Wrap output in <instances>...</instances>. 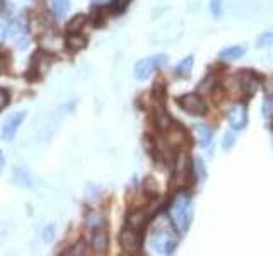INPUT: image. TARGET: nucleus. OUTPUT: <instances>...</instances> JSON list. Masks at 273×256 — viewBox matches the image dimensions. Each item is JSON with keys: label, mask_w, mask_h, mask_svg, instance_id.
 Returning a JSON list of instances; mask_svg holds the SVG:
<instances>
[{"label": "nucleus", "mask_w": 273, "mask_h": 256, "mask_svg": "<svg viewBox=\"0 0 273 256\" xmlns=\"http://www.w3.org/2000/svg\"><path fill=\"white\" fill-rule=\"evenodd\" d=\"M171 217L174 225L179 231H188L192 222V198L186 193H178L174 196L173 205H171Z\"/></svg>", "instance_id": "1"}, {"label": "nucleus", "mask_w": 273, "mask_h": 256, "mask_svg": "<svg viewBox=\"0 0 273 256\" xmlns=\"http://www.w3.org/2000/svg\"><path fill=\"white\" fill-rule=\"evenodd\" d=\"M178 246V238L168 225L159 227L150 238V248L159 254H171Z\"/></svg>", "instance_id": "2"}, {"label": "nucleus", "mask_w": 273, "mask_h": 256, "mask_svg": "<svg viewBox=\"0 0 273 256\" xmlns=\"http://www.w3.org/2000/svg\"><path fill=\"white\" fill-rule=\"evenodd\" d=\"M166 63H168V57L166 55H155V57L144 58V60L137 62L133 75L135 79H139V81H145L147 77H150V73L155 72L160 67H164Z\"/></svg>", "instance_id": "3"}, {"label": "nucleus", "mask_w": 273, "mask_h": 256, "mask_svg": "<svg viewBox=\"0 0 273 256\" xmlns=\"http://www.w3.org/2000/svg\"><path fill=\"white\" fill-rule=\"evenodd\" d=\"M178 105L188 115H195V116H202L207 111V105H205V101L198 94H184L181 97H178Z\"/></svg>", "instance_id": "4"}, {"label": "nucleus", "mask_w": 273, "mask_h": 256, "mask_svg": "<svg viewBox=\"0 0 273 256\" xmlns=\"http://www.w3.org/2000/svg\"><path fill=\"white\" fill-rule=\"evenodd\" d=\"M227 121L234 132H241L244 130L248 125V110L244 105H234L229 108L227 111Z\"/></svg>", "instance_id": "5"}, {"label": "nucleus", "mask_w": 273, "mask_h": 256, "mask_svg": "<svg viewBox=\"0 0 273 256\" xmlns=\"http://www.w3.org/2000/svg\"><path fill=\"white\" fill-rule=\"evenodd\" d=\"M26 111H19V113H14L12 116H9L2 125V140L6 142H11L14 137H16L19 126L22 125V121L26 120Z\"/></svg>", "instance_id": "6"}, {"label": "nucleus", "mask_w": 273, "mask_h": 256, "mask_svg": "<svg viewBox=\"0 0 273 256\" xmlns=\"http://www.w3.org/2000/svg\"><path fill=\"white\" fill-rule=\"evenodd\" d=\"M120 244L121 249L126 251V253H135V251L140 249V244H142V238H140L139 231L135 229H125L120 236Z\"/></svg>", "instance_id": "7"}, {"label": "nucleus", "mask_w": 273, "mask_h": 256, "mask_svg": "<svg viewBox=\"0 0 273 256\" xmlns=\"http://www.w3.org/2000/svg\"><path fill=\"white\" fill-rule=\"evenodd\" d=\"M189 176H192V162L186 156H179V159L176 162V171H174V183L178 186H184L188 183Z\"/></svg>", "instance_id": "8"}, {"label": "nucleus", "mask_w": 273, "mask_h": 256, "mask_svg": "<svg viewBox=\"0 0 273 256\" xmlns=\"http://www.w3.org/2000/svg\"><path fill=\"white\" fill-rule=\"evenodd\" d=\"M166 140H168L169 145L179 147V145H183L184 142L188 140V135H186V132L183 130V126L173 125V123H171L169 128L166 130Z\"/></svg>", "instance_id": "9"}, {"label": "nucleus", "mask_w": 273, "mask_h": 256, "mask_svg": "<svg viewBox=\"0 0 273 256\" xmlns=\"http://www.w3.org/2000/svg\"><path fill=\"white\" fill-rule=\"evenodd\" d=\"M258 86H260V82H258L255 73H253L251 70H242V73H241V87H242V91H244L248 96H251V94H255V92H256Z\"/></svg>", "instance_id": "10"}, {"label": "nucleus", "mask_w": 273, "mask_h": 256, "mask_svg": "<svg viewBox=\"0 0 273 256\" xmlns=\"http://www.w3.org/2000/svg\"><path fill=\"white\" fill-rule=\"evenodd\" d=\"M244 53H246L244 46L234 45V46L224 48V50L219 53V58H221V60H226V62H234V60H239Z\"/></svg>", "instance_id": "11"}, {"label": "nucleus", "mask_w": 273, "mask_h": 256, "mask_svg": "<svg viewBox=\"0 0 273 256\" xmlns=\"http://www.w3.org/2000/svg\"><path fill=\"white\" fill-rule=\"evenodd\" d=\"M195 134H197V140L198 144L202 147H208L212 142V137H213V132L212 128L205 126V125H197L195 126Z\"/></svg>", "instance_id": "12"}, {"label": "nucleus", "mask_w": 273, "mask_h": 256, "mask_svg": "<svg viewBox=\"0 0 273 256\" xmlns=\"http://www.w3.org/2000/svg\"><path fill=\"white\" fill-rule=\"evenodd\" d=\"M193 63H195L193 57H186V58H183V60L178 63L176 70H174V72H176V75H178V77H181V79H186V77H189V75H192Z\"/></svg>", "instance_id": "13"}, {"label": "nucleus", "mask_w": 273, "mask_h": 256, "mask_svg": "<svg viewBox=\"0 0 273 256\" xmlns=\"http://www.w3.org/2000/svg\"><path fill=\"white\" fill-rule=\"evenodd\" d=\"M154 118H155V125H157L159 130H162V132L168 130L169 125L173 123V121H171V116L166 113L164 108H157L155 113H154Z\"/></svg>", "instance_id": "14"}, {"label": "nucleus", "mask_w": 273, "mask_h": 256, "mask_svg": "<svg viewBox=\"0 0 273 256\" xmlns=\"http://www.w3.org/2000/svg\"><path fill=\"white\" fill-rule=\"evenodd\" d=\"M65 43L70 50H82V48L87 45V39L84 36H80V34H77V33H70L67 36Z\"/></svg>", "instance_id": "15"}, {"label": "nucleus", "mask_w": 273, "mask_h": 256, "mask_svg": "<svg viewBox=\"0 0 273 256\" xmlns=\"http://www.w3.org/2000/svg\"><path fill=\"white\" fill-rule=\"evenodd\" d=\"M147 222V215L145 212L139 210V212H133V214L128 217V224H130V229H135V231H140Z\"/></svg>", "instance_id": "16"}, {"label": "nucleus", "mask_w": 273, "mask_h": 256, "mask_svg": "<svg viewBox=\"0 0 273 256\" xmlns=\"http://www.w3.org/2000/svg\"><path fill=\"white\" fill-rule=\"evenodd\" d=\"M92 248H94L97 253L106 251V248H108V236L102 234V233L94 234V238H92Z\"/></svg>", "instance_id": "17"}, {"label": "nucleus", "mask_w": 273, "mask_h": 256, "mask_svg": "<svg viewBox=\"0 0 273 256\" xmlns=\"http://www.w3.org/2000/svg\"><path fill=\"white\" fill-rule=\"evenodd\" d=\"M53 11L58 17H63L65 14L70 11V0H51Z\"/></svg>", "instance_id": "18"}, {"label": "nucleus", "mask_w": 273, "mask_h": 256, "mask_svg": "<svg viewBox=\"0 0 273 256\" xmlns=\"http://www.w3.org/2000/svg\"><path fill=\"white\" fill-rule=\"evenodd\" d=\"M256 46H258V48H268V46H273V29H270V31L261 33L260 36H258V39H256Z\"/></svg>", "instance_id": "19"}, {"label": "nucleus", "mask_w": 273, "mask_h": 256, "mask_svg": "<svg viewBox=\"0 0 273 256\" xmlns=\"http://www.w3.org/2000/svg\"><path fill=\"white\" fill-rule=\"evenodd\" d=\"M84 24H86V16H82V14H79V16H75V17H72V19H70V22L67 24V31L77 33V31H80Z\"/></svg>", "instance_id": "20"}, {"label": "nucleus", "mask_w": 273, "mask_h": 256, "mask_svg": "<svg viewBox=\"0 0 273 256\" xmlns=\"http://www.w3.org/2000/svg\"><path fill=\"white\" fill-rule=\"evenodd\" d=\"M86 225L89 229H92V231H97V229H101L102 225H104V219H102L101 215L92 214V215H89V217L86 219Z\"/></svg>", "instance_id": "21"}, {"label": "nucleus", "mask_w": 273, "mask_h": 256, "mask_svg": "<svg viewBox=\"0 0 273 256\" xmlns=\"http://www.w3.org/2000/svg\"><path fill=\"white\" fill-rule=\"evenodd\" d=\"M234 144H236V137H234L232 132H227V134L224 135V140H222V149H224V150L232 149Z\"/></svg>", "instance_id": "22"}, {"label": "nucleus", "mask_w": 273, "mask_h": 256, "mask_svg": "<svg viewBox=\"0 0 273 256\" xmlns=\"http://www.w3.org/2000/svg\"><path fill=\"white\" fill-rule=\"evenodd\" d=\"M271 115H273V97L266 96V99L263 101V116L271 118Z\"/></svg>", "instance_id": "23"}, {"label": "nucleus", "mask_w": 273, "mask_h": 256, "mask_svg": "<svg viewBox=\"0 0 273 256\" xmlns=\"http://www.w3.org/2000/svg\"><path fill=\"white\" fill-rule=\"evenodd\" d=\"M210 11L213 14V17H221L222 16V6H221V0H210Z\"/></svg>", "instance_id": "24"}, {"label": "nucleus", "mask_w": 273, "mask_h": 256, "mask_svg": "<svg viewBox=\"0 0 273 256\" xmlns=\"http://www.w3.org/2000/svg\"><path fill=\"white\" fill-rule=\"evenodd\" d=\"M144 188H145V191L155 193V191L159 190V186H157V183H155V180H154V178H147V180L144 181Z\"/></svg>", "instance_id": "25"}, {"label": "nucleus", "mask_w": 273, "mask_h": 256, "mask_svg": "<svg viewBox=\"0 0 273 256\" xmlns=\"http://www.w3.org/2000/svg\"><path fill=\"white\" fill-rule=\"evenodd\" d=\"M9 105V92L6 89H0V111Z\"/></svg>", "instance_id": "26"}, {"label": "nucleus", "mask_w": 273, "mask_h": 256, "mask_svg": "<svg viewBox=\"0 0 273 256\" xmlns=\"http://www.w3.org/2000/svg\"><path fill=\"white\" fill-rule=\"evenodd\" d=\"M53 238H55V225H48L45 229V234H43V239L48 243V241H51Z\"/></svg>", "instance_id": "27"}, {"label": "nucleus", "mask_w": 273, "mask_h": 256, "mask_svg": "<svg viewBox=\"0 0 273 256\" xmlns=\"http://www.w3.org/2000/svg\"><path fill=\"white\" fill-rule=\"evenodd\" d=\"M74 249H75V251H70V254H84V253H86V251H84V244H82V243L77 244Z\"/></svg>", "instance_id": "28"}, {"label": "nucleus", "mask_w": 273, "mask_h": 256, "mask_svg": "<svg viewBox=\"0 0 273 256\" xmlns=\"http://www.w3.org/2000/svg\"><path fill=\"white\" fill-rule=\"evenodd\" d=\"M4 166H6V157H4L2 150H0V173L4 171Z\"/></svg>", "instance_id": "29"}, {"label": "nucleus", "mask_w": 273, "mask_h": 256, "mask_svg": "<svg viewBox=\"0 0 273 256\" xmlns=\"http://www.w3.org/2000/svg\"><path fill=\"white\" fill-rule=\"evenodd\" d=\"M4 38H6V31H4V26L0 24V43L4 41Z\"/></svg>", "instance_id": "30"}, {"label": "nucleus", "mask_w": 273, "mask_h": 256, "mask_svg": "<svg viewBox=\"0 0 273 256\" xmlns=\"http://www.w3.org/2000/svg\"><path fill=\"white\" fill-rule=\"evenodd\" d=\"M128 2H130V0H116L115 4H118L120 7H125V6H126V4H128Z\"/></svg>", "instance_id": "31"}, {"label": "nucleus", "mask_w": 273, "mask_h": 256, "mask_svg": "<svg viewBox=\"0 0 273 256\" xmlns=\"http://www.w3.org/2000/svg\"><path fill=\"white\" fill-rule=\"evenodd\" d=\"M4 9H6V2H4V0H0V12H2Z\"/></svg>", "instance_id": "32"}, {"label": "nucleus", "mask_w": 273, "mask_h": 256, "mask_svg": "<svg viewBox=\"0 0 273 256\" xmlns=\"http://www.w3.org/2000/svg\"><path fill=\"white\" fill-rule=\"evenodd\" d=\"M271 130H273V115H271Z\"/></svg>", "instance_id": "33"}, {"label": "nucleus", "mask_w": 273, "mask_h": 256, "mask_svg": "<svg viewBox=\"0 0 273 256\" xmlns=\"http://www.w3.org/2000/svg\"><path fill=\"white\" fill-rule=\"evenodd\" d=\"M96 2H99V0H96Z\"/></svg>", "instance_id": "34"}]
</instances>
